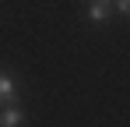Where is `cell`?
<instances>
[{
    "instance_id": "obj_1",
    "label": "cell",
    "mask_w": 130,
    "mask_h": 127,
    "mask_svg": "<svg viewBox=\"0 0 130 127\" xmlns=\"http://www.w3.org/2000/svg\"><path fill=\"white\" fill-rule=\"evenodd\" d=\"M14 103H18V78L0 67V109L4 106H14Z\"/></svg>"
},
{
    "instance_id": "obj_4",
    "label": "cell",
    "mask_w": 130,
    "mask_h": 127,
    "mask_svg": "<svg viewBox=\"0 0 130 127\" xmlns=\"http://www.w3.org/2000/svg\"><path fill=\"white\" fill-rule=\"evenodd\" d=\"M112 11L123 14V18H130V0H112Z\"/></svg>"
},
{
    "instance_id": "obj_3",
    "label": "cell",
    "mask_w": 130,
    "mask_h": 127,
    "mask_svg": "<svg viewBox=\"0 0 130 127\" xmlns=\"http://www.w3.org/2000/svg\"><path fill=\"white\" fill-rule=\"evenodd\" d=\"M0 127H25V109H21V103L0 109Z\"/></svg>"
},
{
    "instance_id": "obj_2",
    "label": "cell",
    "mask_w": 130,
    "mask_h": 127,
    "mask_svg": "<svg viewBox=\"0 0 130 127\" xmlns=\"http://www.w3.org/2000/svg\"><path fill=\"white\" fill-rule=\"evenodd\" d=\"M112 18V0H88V21L91 25H106Z\"/></svg>"
}]
</instances>
